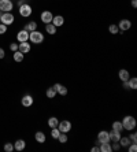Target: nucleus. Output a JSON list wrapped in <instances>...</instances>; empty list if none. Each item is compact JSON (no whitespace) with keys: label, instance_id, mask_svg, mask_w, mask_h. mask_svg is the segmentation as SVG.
Returning a JSON list of instances; mask_svg holds the SVG:
<instances>
[{"label":"nucleus","instance_id":"obj_1","mask_svg":"<svg viewBox=\"0 0 137 152\" xmlns=\"http://www.w3.org/2000/svg\"><path fill=\"white\" fill-rule=\"evenodd\" d=\"M122 126H123V130H128V132H130V130H133L134 127H136V125H137V122H136V118L134 117H132V115H126V117L123 118L122 121Z\"/></svg>","mask_w":137,"mask_h":152},{"label":"nucleus","instance_id":"obj_2","mask_svg":"<svg viewBox=\"0 0 137 152\" xmlns=\"http://www.w3.org/2000/svg\"><path fill=\"white\" fill-rule=\"evenodd\" d=\"M29 40L32 44H41L44 41V34L39 30H34V32L29 33Z\"/></svg>","mask_w":137,"mask_h":152},{"label":"nucleus","instance_id":"obj_3","mask_svg":"<svg viewBox=\"0 0 137 152\" xmlns=\"http://www.w3.org/2000/svg\"><path fill=\"white\" fill-rule=\"evenodd\" d=\"M32 12H33V10H32V7H30V4L26 3V4L19 6V15H21V17L28 18L32 15Z\"/></svg>","mask_w":137,"mask_h":152},{"label":"nucleus","instance_id":"obj_4","mask_svg":"<svg viewBox=\"0 0 137 152\" xmlns=\"http://www.w3.org/2000/svg\"><path fill=\"white\" fill-rule=\"evenodd\" d=\"M14 19L15 18L11 12H3V15H1V18H0V22L4 23L6 26H8V25H12V23H14Z\"/></svg>","mask_w":137,"mask_h":152},{"label":"nucleus","instance_id":"obj_5","mask_svg":"<svg viewBox=\"0 0 137 152\" xmlns=\"http://www.w3.org/2000/svg\"><path fill=\"white\" fill-rule=\"evenodd\" d=\"M14 7L11 0H0V11L1 12H10Z\"/></svg>","mask_w":137,"mask_h":152},{"label":"nucleus","instance_id":"obj_6","mask_svg":"<svg viewBox=\"0 0 137 152\" xmlns=\"http://www.w3.org/2000/svg\"><path fill=\"white\" fill-rule=\"evenodd\" d=\"M58 129L60 130V133H67L71 130V122L70 121H59L58 124Z\"/></svg>","mask_w":137,"mask_h":152},{"label":"nucleus","instance_id":"obj_7","mask_svg":"<svg viewBox=\"0 0 137 152\" xmlns=\"http://www.w3.org/2000/svg\"><path fill=\"white\" fill-rule=\"evenodd\" d=\"M101 142H110V137H108V132L107 130H100L99 132L96 145H100Z\"/></svg>","mask_w":137,"mask_h":152},{"label":"nucleus","instance_id":"obj_8","mask_svg":"<svg viewBox=\"0 0 137 152\" xmlns=\"http://www.w3.org/2000/svg\"><path fill=\"white\" fill-rule=\"evenodd\" d=\"M118 28H119V32H126L132 28V22L129 19H121L118 22Z\"/></svg>","mask_w":137,"mask_h":152},{"label":"nucleus","instance_id":"obj_9","mask_svg":"<svg viewBox=\"0 0 137 152\" xmlns=\"http://www.w3.org/2000/svg\"><path fill=\"white\" fill-rule=\"evenodd\" d=\"M40 18H41V22L47 25V23H51V22H52V18H54V15H52V12H51V11L47 10V11H43V12H41Z\"/></svg>","mask_w":137,"mask_h":152},{"label":"nucleus","instance_id":"obj_10","mask_svg":"<svg viewBox=\"0 0 137 152\" xmlns=\"http://www.w3.org/2000/svg\"><path fill=\"white\" fill-rule=\"evenodd\" d=\"M18 51L19 52H22L23 55H25V53H29L30 52V42L29 41L19 42L18 44Z\"/></svg>","mask_w":137,"mask_h":152},{"label":"nucleus","instance_id":"obj_11","mask_svg":"<svg viewBox=\"0 0 137 152\" xmlns=\"http://www.w3.org/2000/svg\"><path fill=\"white\" fill-rule=\"evenodd\" d=\"M52 88H54L55 91H56V93H59L60 96H66V95H67V92H68L67 88H66L65 85L59 84V82H58V84H55L54 86H52Z\"/></svg>","mask_w":137,"mask_h":152},{"label":"nucleus","instance_id":"obj_12","mask_svg":"<svg viewBox=\"0 0 137 152\" xmlns=\"http://www.w3.org/2000/svg\"><path fill=\"white\" fill-rule=\"evenodd\" d=\"M17 40L19 42H23V41H29V32H26L25 29L21 30V32L17 34Z\"/></svg>","mask_w":137,"mask_h":152},{"label":"nucleus","instance_id":"obj_13","mask_svg":"<svg viewBox=\"0 0 137 152\" xmlns=\"http://www.w3.org/2000/svg\"><path fill=\"white\" fill-rule=\"evenodd\" d=\"M52 25H55L56 28H59V26H63V23H65V18L62 17V15H54V18H52V22H51Z\"/></svg>","mask_w":137,"mask_h":152},{"label":"nucleus","instance_id":"obj_14","mask_svg":"<svg viewBox=\"0 0 137 152\" xmlns=\"http://www.w3.org/2000/svg\"><path fill=\"white\" fill-rule=\"evenodd\" d=\"M21 103L23 107H30L33 104V97L32 95H25L21 99Z\"/></svg>","mask_w":137,"mask_h":152},{"label":"nucleus","instance_id":"obj_15","mask_svg":"<svg viewBox=\"0 0 137 152\" xmlns=\"http://www.w3.org/2000/svg\"><path fill=\"white\" fill-rule=\"evenodd\" d=\"M108 137H110V142L119 141V138H121V132H117V130L108 132Z\"/></svg>","mask_w":137,"mask_h":152},{"label":"nucleus","instance_id":"obj_16","mask_svg":"<svg viewBox=\"0 0 137 152\" xmlns=\"http://www.w3.org/2000/svg\"><path fill=\"white\" fill-rule=\"evenodd\" d=\"M118 77H119V80L123 82V81H128V80H129L130 74H129V71H128V70H125V69H121V70L118 71Z\"/></svg>","mask_w":137,"mask_h":152},{"label":"nucleus","instance_id":"obj_17","mask_svg":"<svg viewBox=\"0 0 137 152\" xmlns=\"http://www.w3.org/2000/svg\"><path fill=\"white\" fill-rule=\"evenodd\" d=\"M25 147H26V142H25V140H17V141L14 142V149L15 151H23L25 149Z\"/></svg>","mask_w":137,"mask_h":152},{"label":"nucleus","instance_id":"obj_18","mask_svg":"<svg viewBox=\"0 0 137 152\" xmlns=\"http://www.w3.org/2000/svg\"><path fill=\"white\" fill-rule=\"evenodd\" d=\"M34 138H36V141L40 142V144H44V142H45V140H47V137H45V134H44L43 132H36Z\"/></svg>","mask_w":137,"mask_h":152},{"label":"nucleus","instance_id":"obj_19","mask_svg":"<svg viewBox=\"0 0 137 152\" xmlns=\"http://www.w3.org/2000/svg\"><path fill=\"white\" fill-rule=\"evenodd\" d=\"M25 30H26V32H29V33L37 30V22L32 21V22H29V23H26V25H25Z\"/></svg>","mask_w":137,"mask_h":152},{"label":"nucleus","instance_id":"obj_20","mask_svg":"<svg viewBox=\"0 0 137 152\" xmlns=\"http://www.w3.org/2000/svg\"><path fill=\"white\" fill-rule=\"evenodd\" d=\"M99 148H100V152H111V142H101L99 145Z\"/></svg>","mask_w":137,"mask_h":152},{"label":"nucleus","instance_id":"obj_21","mask_svg":"<svg viewBox=\"0 0 137 152\" xmlns=\"http://www.w3.org/2000/svg\"><path fill=\"white\" fill-rule=\"evenodd\" d=\"M56 29L58 28H56L55 25H52V23H47V25H45V32L51 36H54L55 33H56Z\"/></svg>","mask_w":137,"mask_h":152},{"label":"nucleus","instance_id":"obj_22","mask_svg":"<svg viewBox=\"0 0 137 152\" xmlns=\"http://www.w3.org/2000/svg\"><path fill=\"white\" fill-rule=\"evenodd\" d=\"M119 145H121V147H123V148H128V145L130 144V138L129 137H122V136H121V138H119Z\"/></svg>","mask_w":137,"mask_h":152},{"label":"nucleus","instance_id":"obj_23","mask_svg":"<svg viewBox=\"0 0 137 152\" xmlns=\"http://www.w3.org/2000/svg\"><path fill=\"white\" fill-rule=\"evenodd\" d=\"M58 124H59V119L56 117H51L48 119V126L52 129V127H58Z\"/></svg>","mask_w":137,"mask_h":152},{"label":"nucleus","instance_id":"obj_24","mask_svg":"<svg viewBox=\"0 0 137 152\" xmlns=\"http://www.w3.org/2000/svg\"><path fill=\"white\" fill-rule=\"evenodd\" d=\"M112 130H117V132H122V130H123L122 122H121V121H115V122H112Z\"/></svg>","mask_w":137,"mask_h":152},{"label":"nucleus","instance_id":"obj_25","mask_svg":"<svg viewBox=\"0 0 137 152\" xmlns=\"http://www.w3.org/2000/svg\"><path fill=\"white\" fill-rule=\"evenodd\" d=\"M128 84H129L130 89H137V78L136 77H130L129 80H128Z\"/></svg>","mask_w":137,"mask_h":152},{"label":"nucleus","instance_id":"obj_26","mask_svg":"<svg viewBox=\"0 0 137 152\" xmlns=\"http://www.w3.org/2000/svg\"><path fill=\"white\" fill-rule=\"evenodd\" d=\"M59 134H60V130H59L58 127H52L51 129V137L54 138V140H58Z\"/></svg>","mask_w":137,"mask_h":152},{"label":"nucleus","instance_id":"obj_27","mask_svg":"<svg viewBox=\"0 0 137 152\" xmlns=\"http://www.w3.org/2000/svg\"><path fill=\"white\" fill-rule=\"evenodd\" d=\"M23 58H25V55H23V53L22 52H19V51H15L14 52V60L15 62H22V60H23Z\"/></svg>","mask_w":137,"mask_h":152},{"label":"nucleus","instance_id":"obj_28","mask_svg":"<svg viewBox=\"0 0 137 152\" xmlns=\"http://www.w3.org/2000/svg\"><path fill=\"white\" fill-rule=\"evenodd\" d=\"M108 32L111 33V34H118V33H119V28H118V25H115V23L110 25V26H108Z\"/></svg>","mask_w":137,"mask_h":152},{"label":"nucleus","instance_id":"obj_29","mask_svg":"<svg viewBox=\"0 0 137 152\" xmlns=\"http://www.w3.org/2000/svg\"><path fill=\"white\" fill-rule=\"evenodd\" d=\"M45 95H47L48 99H54L55 96H56V91H55V89L52 88V86H51V88H48V89H47V92H45Z\"/></svg>","mask_w":137,"mask_h":152},{"label":"nucleus","instance_id":"obj_30","mask_svg":"<svg viewBox=\"0 0 137 152\" xmlns=\"http://www.w3.org/2000/svg\"><path fill=\"white\" fill-rule=\"evenodd\" d=\"M67 133H60V134H59V137H58V141L59 142H62V144H66V142H67Z\"/></svg>","mask_w":137,"mask_h":152},{"label":"nucleus","instance_id":"obj_31","mask_svg":"<svg viewBox=\"0 0 137 152\" xmlns=\"http://www.w3.org/2000/svg\"><path fill=\"white\" fill-rule=\"evenodd\" d=\"M4 151L6 152L14 151V144H11V142H6V144H4Z\"/></svg>","mask_w":137,"mask_h":152},{"label":"nucleus","instance_id":"obj_32","mask_svg":"<svg viewBox=\"0 0 137 152\" xmlns=\"http://www.w3.org/2000/svg\"><path fill=\"white\" fill-rule=\"evenodd\" d=\"M128 151L129 152H136L137 151V144L136 142H130V144L128 145Z\"/></svg>","mask_w":137,"mask_h":152},{"label":"nucleus","instance_id":"obj_33","mask_svg":"<svg viewBox=\"0 0 137 152\" xmlns=\"http://www.w3.org/2000/svg\"><path fill=\"white\" fill-rule=\"evenodd\" d=\"M111 149L112 151H119L121 149V145H119L118 141H112L111 142Z\"/></svg>","mask_w":137,"mask_h":152},{"label":"nucleus","instance_id":"obj_34","mask_svg":"<svg viewBox=\"0 0 137 152\" xmlns=\"http://www.w3.org/2000/svg\"><path fill=\"white\" fill-rule=\"evenodd\" d=\"M10 50L12 51V52L18 51V44H17V42H11V44H10Z\"/></svg>","mask_w":137,"mask_h":152},{"label":"nucleus","instance_id":"obj_35","mask_svg":"<svg viewBox=\"0 0 137 152\" xmlns=\"http://www.w3.org/2000/svg\"><path fill=\"white\" fill-rule=\"evenodd\" d=\"M6 32H7V26L4 23H0V34H4Z\"/></svg>","mask_w":137,"mask_h":152},{"label":"nucleus","instance_id":"obj_36","mask_svg":"<svg viewBox=\"0 0 137 152\" xmlns=\"http://www.w3.org/2000/svg\"><path fill=\"white\" fill-rule=\"evenodd\" d=\"M129 138H130V141H132V142H137V134H136V133H132Z\"/></svg>","mask_w":137,"mask_h":152},{"label":"nucleus","instance_id":"obj_37","mask_svg":"<svg viewBox=\"0 0 137 152\" xmlns=\"http://www.w3.org/2000/svg\"><path fill=\"white\" fill-rule=\"evenodd\" d=\"M4 56H6V51H4L3 48H0V59H3Z\"/></svg>","mask_w":137,"mask_h":152},{"label":"nucleus","instance_id":"obj_38","mask_svg":"<svg viewBox=\"0 0 137 152\" xmlns=\"http://www.w3.org/2000/svg\"><path fill=\"white\" fill-rule=\"evenodd\" d=\"M122 86H123V89H130V86H129V84H128V81H123V84H122Z\"/></svg>","mask_w":137,"mask_h":152},{"label":"nucleus","instance_id":"obj_39","mask_svg":"<svg viewBox=\"0 0 137 152\" xmlns=\"http://www.w3.org/2000/svg\"><path fill=\"white\" fill-rule=\"evenodd\" d=\"M90 151H92V152H100V148H99V145H95V147L90 149Z\"/></svg>","mask_w":137,"mask_h":152},{"label":"nucleus","instance_id":"obj_40","mask_svg":"<svg viewBox=\"0 0 137 152\" xmlns=\"http://www.w3.org/2000/svg\"><path fill=\"white\" fill-rule=\"evenodd\" d=\"M26 3H28V0H18V7L22 6V4H26Z\"/></svg>","mask_w":137,"mask_h":152},{"label":"nucleus","instance_id":"obj_41","mask_svg":"<svg viewBox=\"0 0 137 152\" xmlns=\"http://www.w3.org/2000/svg\"><path fill=\"white\" fill-rule=\"evenodd\" d=\"M132 7L133 8L137 7V0H132Z\"/></svg>","mask_w":137,"mask_h":152},{"label":"nucleus","instance_id":"obj_42","mask_svg":"<svg viewBox=\"0 0 137 152\" xmlns=\"http://www.w3.org/2000/svg\"><path fill=\"white\" fill-rule=\"evenodd\" d=\"M1 15H3V12H1V11H0V18H1Z\"/></svg>","mask_w":137,"mask_h":152}]
</instances>
